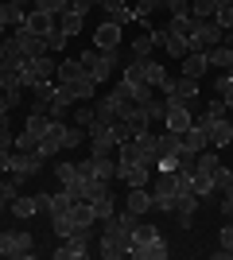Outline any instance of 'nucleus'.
I'll return each instance as SVG.
<instances>
[{
    "label": "nucleus",
    "mask_w": 233,
    "mask_h": 260,
    "mask_svg": "<svg viewBox=\"0 0 233 260\" xmlns=\"http://www.w3.org/2000/svg\"><path fill=\"white\" fill-rule=\"evenodd\" d=\"M55 78H58L55 54H39V58H23V62H20L23 89H35V86H43V82H55Z\"/></svg>",
    "instance_id": "nucleus-1"
},
{
    "label": "nucleus",
    "mask_w": 233,
    "mask_h": 260,
    "mask_svg": "<svg viewBox=\"0 0 233 260\" xmlns=\"http://www.w3.org/2000/svg\"><path fill=\"white\" fill-rule=\"evenodd\" d=\"M78 175H82V179H93V183H113V179H117V159H113V155H93L89 152L86 159L78 163Z\"/></svg>",
    "instance_id": "nucleus-2"
},
{
    "label": "nucleus",
    "mask_w": 233,
    "mask_h": 260,
    "mask_svg": "<svg viewBox=\"0 0 233 260\" xmlns=\"http://www.w3.org/2000/svg\"><path fill=\"white\" fill-rule=\"evenodd\" d=\"M82 62H86V70H89V78H93V82H109L113 74H117V51H97V47H93V51H86L82 54Z\"/></svg>",
    "instance_id": "nucleus-3"
},
{
    "label": "nucleus",
    "mask_w": 233,
    "mask_h": 260,
    "mask_svg": "<svg viewBox=\"0 0 233 260\" xmlns=\"http://www.w3.org/2000/svg\"><path fill=\"white\" fill-rule=\"evenodd\" d=\"M187 43H190V51H210V47L225 43V27L218 20H198V27H194V35Z\"/></svg>",
    "instance_id": "nucleus-4"
},
{
    "label": "nucleus",
    "mask_w": 233,
    "mask_h": 260,
    "mask_svg": "<svg viewBox=\"0 0 233 260\" xmlns=\"http://www.w3.org/2000/svg\"><path fill=\"white\" fill-rule=\"evenodd\" d=\"M89 241H93V233H89V225H82L74 237H62V245L55 249V260H86Z\"/></svg>",
    "instance_id": "nucleus-5"
},
{
    "label": "nucleus",
    "mask_w": 233,
    "mask_h": 260,
    "mask_svg": "<svg viewBox=\"0 0 233 260\" xmlns=\"http://www.w3.org/2000/svg\"><path fill=\"white\" fill-rule=\"evenodd\" d=\"M202 124H206V140H210L214 152H222V148H229V144H233V120L229 117H218V120L202 117Z\"/></svg>",
    "instance_id": "nucleus-6"
},
{
    "label": "nucleus",
    "mask_w": 233,
    "mask_h": 260,
    "mask_svg": "<svg viewBox=\"0 0 233 260\" xmlns=\"http://www.w3.org/2000/svg\"><path fill=\"white\" fill-rule=\"evenodd\" d=\"M8 171H12V175H23V179H31V175L43 171V155H39V152H12V155H8Z\"/></svg>",
    "instance_id": "nucleus-7"
},
{
    "label": "nucleus",
    "mask_w": 233,
    "mask_h": 260,
    "mask_svg": "<svg viewBox=\"0 0 233 260\" xmlns=\"http://www.w3.org/2000/svg\"><path fill=\"white\" fill-rule=\"evenodd\" d=\"M55 27H58V16H51V12H39V8H31L27 16H23V27H20V31H27V35H43V39H47V35L55 31Z\"/></svg>",
    "instance_id": "nucleus-8"
},
{
    "label": "nucleus",
    "mask_w": 233,
    "mask_h": 260,
    "mask_svg": "<svg viewBox=\"0 0 233 260\" xmlns=\"http://www.w3.org/2000/svg\"><path fill=\"white\" fill-rule=\"evenodd\" d=\"M62 136H66V124H62V120H55V124L47 128V136L39 140V148H35V152L43 155V159H51V155H58V152H66V148H62Z\"/></svg>",
    "instance_id": "nucleus-9"
},
{
    "label": "nucleus",
    "mask_w": 233,
    "mask_h": 260,
    "mask_svg": "<svg viewBox=\"0 0 233 260\" xmlns=\"http://www.w3.org/2000/svg\"><path fill=\"white\" fill-rule=\"evenodd\" d=\"M121 35H124L121 23L105 20L97 31H93V47H97V51H117V47H121Z\"/></svg>",
    "instance_id": "nucleus-10"
},
{
    "label": "nucleus",
    "mask_w": 233,
    "mask_h": 260,
    "mask_svg": "<svg viewBox=\"0 0 233 260\" xmlns=\"http://www.w3.org/2000/svg\"><path fill=\"white\" fill-rule=\"evenodd\" d=\"M144 74H148V86L152 89H159V93H171V86H175V78L167 74V66L163 62H152V58H144Z\"/></svg>",
    "instance_id": "nucleus-11"
},
{
    "label": "nucleus",
    "mask_w": 233,
    "mask_h": 260,
    "mask_svg": "<svg viewBox=\"0 0 233 260\" xmlns=\"http://www.w3.org/2000/svg\"><path fill=\"white\" fill-rule=\"evenodd\" d=\"M20 62H23L20 39H16V35H4V39H0V74H4V70H20Z\"/></svg>",
    "instance_id": "nucleus-12"
},
{
    "label": "nucleus",
    "mask_w": 233,
    "mask_h": 260,
    "mask_svg": "<svg viewBox=\"0 0 233 260\" xmlns=\"http://www.w3.org/2000/svg\"><path fill=\"white\" fill-rule=\"evenodd\" d=\"M124 210H128V214L148 217V214H152V190H148V186H128V194H124Z\"/></svg>",
    "instance_id": "nucleus-13"
},
{
    "label": "nucleus",
    "mask_w": 233,
    "mask_h": 260,
    "mask_svg": "<svg viewBox=\"0 0 233 260\" xmlns=\"http://www.w3.org/2000/svg\"><path fill=\"white\" fill-rule=\"evenodd\" d=\"M202 148H210V140H206V124H202V120H194V124L183 132V152L198 155Z\"/></svg>",
    "instance_id": "nucleus-14"
},
{
    "label": "nucleus",
    "mask_w": 233,
    "mask_h": 260,
    "mask_svg": "<svg viewBox=\"0 0 233 260\" xmlns=\"http://www.w3.org/2000/svg\"><path fill=\"white\" fill-rule=\"evenodd\" d=\"M16 39H20L23 58H39V54H51V47H47L43 35H27V31H20V27H16Z\"/></svg>",
    "instance_id": "nucleus-15"
},
{
    "label": "nucleus",
    "mask_w": 233,
    "mask_h": 260,
    "mask_svg": "<svg viewBox=\"0 0 233 260\" xmlns=\"http://www.w3.org/2000/svg\"><path fill=\"white\" fill-rule=\"evenodd\" d=\"M70 105H74V98H70V89L62 86V82H55V93H51V120H66Z\"/></svg>",
    "instance_id": "nucleus-16"
},
{
    "label": "nucleus",
    "mask_w": 233,
    "mask_h": 260,
    "mask_svg": "<svg viewBox=\"0 0 233 260\" xmlns=\"http://www.w3.org/2000/svg\"><path fill=\"white\" fill-rule=\"evenodd\" d=\"M66 89H70V98H74V101H93V98H97V82L89 78V70L82 78H74V82H66Z\"/></svg>",
    "instance_id": "nucleus-17"
},
{
    "label": "nucleus",
    "mask_w": 233,
    "mask_h": 260,
    "mask_svg": "<svg viewBox=\"0 0 233 260\" xmlns=\"http://www.w3.org/2000/svg\"><path fill=\"white\" fill-rule=\"evenodd\" d=\"M183 62V70L179 74H187V78H202L206 70H210V58H206V51H190L187 58H179Z\"/></svg>",
    "instance_id": "nucleus-18"
},
{
    "label": "nucleus",
    "mask_w": 233,
    "mask_h": 260,
    "mask_svg": "<svg viewBox=\"0 0 233 260\" xmlns=\"http://www.w3.org/2000/svg\"><path fill=\"white\" fill-rule=\"evenodd\" d=\"M55 179H58V186H62V190H74V186L82 183V175H78V163L58 159V163H55Z\"/></svg>",
    "instance_id": "nucleus-19"
},
{
    "label": "nucleus",
    "mask_w": 233,
    "mask_h": 260,
    "mask_svg": "<svg viewBox=\"0 0 233 260\" xmlns=\"http://www.w3.org/2000/svg\"><path fill=\"white\" fill-rule=\"evenodd\" d=\"M171 93H175V98H183L190 109H194V101H198V78L179 74V78H175V86H171Z\"/></svg>",
    "instance_id": "nucleus-20"
},
{
    "label": "nucleus",
    "mask_w": 233,
    "mask_h": 260,
    "mask_svg": "<svg viewBox=\"0 0 233 260\" xmlns=\"http://www.w3.org/2000/svg\"><path fill=\"white\" fill-rule=\"evenodd\" d=\"M179 148H183V136H179V132H171V128L155 132V152L159 155H179Z\"/></svg>",
    "instance_id": "nucleus-21"
},
{
    "label": "nucleus",
    "mask_w": 233,
    "mask_h": 260,
    "mask_svg": "<svg viewBox=\"0 0 233 260\" xmlns=\"http://www.w3.org/2000/svg\"><path fill=\"white\" fill-rule=\"evenodd\" d=\"M16 148V136L8 128V117H0V171H8V155Z\"/></svg>",
    "instance_id": "nucleus-22"
},
{
    "label": "nucleus",
    "mask_w": 233,
    "mask_h": 260,
    "mask_svg": "<svg viewBox=\"0 0 233 260\" xmlns=\"http://www.w3.org/2000/svg\"><path fill=\"white\" fill-rule=\"evenodd\" d=\"M206 58H210V66H218V70H229L233 66V43H218L206 51Z\"/></svg>",
    "instance_id": "nucleus-23"
},
{
    "label": "nucleus",
    "mask_w": 233,
    "mask_h": 260,
    "mask_svg": "<svg viewBox=\"0 0 233 260\" xmlns=\"http://www.w3.org/2000/svg\"><path fill=\"white\" fill-rule=\"evenodd\" d=\"M218 167H222V155H214V148H202V152L194 155V171H202V175H210V179H214Z\"/></svg>",
    "instance_id": "nucleus-24"
},
{
    "label": "nucleus",
    "mask_w": 233,
    "mask_h": 260,
    "mask_svg": "<svg viewBox=\"0 0 233 260\" xmlns=\"http://www.w3.org/2000/svg\"><path fill=\"white\" fill-rule=\"evenodd\" d=\"M89 210H93V217H109V214H117V198H113V190H105V194H97V198H89Z\"/></svg>",
    "instance_id": "nucleus-25"
},
{
    "label": "nucleus",
    "mask_w": 233,
    "mask_h": 260,
    "mask_svg": "<svg viewBox=\"0 0 233 260\" xmlns=\"http://www.w3.org/2000/svg\"><path fill=\"white\" fill-rule=\"evenodd\" d=\"M82 74H86V62H82V58H62V62H58V82H62V86L74 82V78H82Z\"/></svg>",
    "instance_id": "nucleus-26"
},
{
    "label": "nucleus",
    "mask_w": 233,
    "mask_h": 260,
    "mask_svg": "<svg viewBox=\"0 0 233 260\" xmlns=\"http://www.w3.org/2000/svg\"><path fill=\"white\" fill-rule=\"evenodd\" d=\"M155 237H159V229H155L152 221L140 217V221L132 225V241H128V245H148V241H155ZM124 256H128V252H124Z\"/></svg>",
    "instance_id": "nucleus-27"
},
{
    "label": "nucleus",
    "mask_w": 233,
    "mask_h": 260,
    "mask_svg": "<svg viewBox=\"0 0 233 260\" xmlns=\"http://www.w3.org/2000/svg\"><path fill=\"white\" fill-rule=\"evenodd\" d=\"M8 210H12V217H31V214H39V202L31 194H16Z\"/></svg>",
    "instance_id": "nucleus-28"
},
{
    "label": "nucleus",
    "mask_w": 233,
    "mask_h": 260,
    "mask_svg": "<svg viewBox=\"0 0 233 260\" xmlns=\"http://www.w3.org/2000/svg\"><path fill=\"white\" fill-rule=\"evenodd\" d=\"M0 256H12V260H20V256H23L16 229H4V233H0Z\"/></svg>",
    "instance_id": "nucleus-29"
},
{
    "label": "nucleus",
    "mask_w": 233,
    "mask_h": 260,
    "mask_svg": "<svg viewBox=\"0 0 233 260\" xmlns=\"http://www.w3.org/2000/svg\"><path fill=\"white\" fill-rule=\"evenodd\" d=\"M82 27H86V16H78V12H62V16H58V31L66 35V39L78 35Z\"/></svg>",
    "instance_id": "nucleus-30"
},
{
    "label": "nucleus",
    "mask_w": 233,
    "mask_h": 260,
    "mask_svg": "<svg viewBox=\"0 0 233 260\" xmlns=\"http://www.w3.org/2000/svg\"><path fill=\"white\" fill-rule=\"evenodd\" d=\"M194 27H198V20H194V16H171V23H167V31H175V35H183V39H190V35H194Z\"/></svg>",
    "instance_id": "nucleus-31"
},
{
    "label": "nucleus",
    "mask_w": 233,
    "mask_h": 260,
    "mask_svg": "<svg viewBox=\"0 0 233 260\" xmlns=\"http://www.w3.org/2000/svg\"><path fill=\"white\" fill-rule=\"evenodd\" d=\"M163 51L171 54V58H187V54H190V43H187V39H183V35L167 31V39H163Z\"/></svg>",
    "instance_id": "nucleus-32"
},
{
    "label": "nucleus",
    "mask_w": 233,
    "mask_h": 260,
    "mask_svg": "<svg viewBox=\"0 0 233 260\" xmlns=\"http://www.w3.org/2000/svg\"><path fill=\"white\" fill-rule=\"evenodd\" d=\"M105 20H113V23H121V27H128V23H132V8H128L124 0H117V4H109V8H105Z\"/></svg>",
    "instance_id": "nucleus-33"
},
{
    "label": "nucleus",
    "mask_w": 233,
    "mask_h": 260,
    "mask_svg": "<svg viewBox=\"0 0 233 260\" xmlns=\"http://www.w3.org/2000/svg\"><path fill=\"white\" fill-rule=\"evenodd\" d=\"M152 51H155V43H152V27H148L144 35L132 39V58H152Z\"/></svg>",
    "instance_id": "nucleus-34"
},
{
    "label": "nucleus",
    "mask_w": 233,
    "mask_h": 260,
    "mask_svg": "<svg viewBox=\"0 0 233 260\" xmlns=\"http://www.w3.org/2000/svg\"><path fill=\"white\" fill-rule=\"evenodd\" d=\"M190 190H194L198 198H210L214 194V179H210V175H202V171H194V175H190Z\"/></svg>",
    "instance_id": "nucleus-35"
},
{
    "label": "nucleus",
    "mask_w": 233,
    "mask_h": 260,
    "mask_svg": "<svg viewBox=\"0 0 233 260\" xmlns=\"http://www.w3.org/2000/svg\"><path fill=\"white\" fill-rule=\"evenodd\" d=\"M214 98H222L225 109H233V78L229 74H222L218 82H214Z\"/></svg>",
    "instance_id": "nucleus-36"
},
{
    "label": "nucleus",
    "mask_w": 233,
    "mask_h": 260,
    "mask_svg": "<svg viewBox=\"0 0 233 260\" xmlns=\"http://www.w3.org/2000/svg\"><path fill=\"white\" fill-rule=\"evenodd\" d=\"M214 8H218V0H190V16L194 20H214Z\"/></svg>",
    "instance_id": "nucleus-37"
},
{
    "label": "nucleus",
    "mask_w": 233,
    "mask_h": 260,
    "mask_svg": "<svg viewBox=\"0 0 233 260\" xmlns=\"http://www.w3.org/2000/svg\"><path fill=\"white\" fill-rule=\"evenodd\" d=\"M144 109H148V120H152V124H163V113H167V101L163 98H148Z\"/></svg>",
    "instance_id": "nucleus-38"
},
{
    "label": "nucleus",
    "mask_w": 233,
    "mask_h": 260,
    "mask_svg": "<svg viewBox=\"0 0 233 260\" xmlns=\"http://www.w3.org/2000/svg\"><path fill=\"white\" fill-rule=\"evenodd\" d=\"M214 20H218L225 31H229V27H233V0H218V8H214Z\"/></svg>",
    "instance_id": "nucleus-39"
},
{
    "label": "nucleus",
    "mask_w": 233,
    "mask_h": 260,
    "mask_svg": "<svg viewBox=\"0 0 233 260\" xmlns=\"http://www.w3.org/2000/svg\"><path fill=\"white\" fill-rule=\"evenodd\" d=\"M97 252H101L105 260H117V256H124V249H121V245H117L113 237H105V233H101V241H97Z\"/></svg>",
    "instance_id": "nucleus-40"
},
{
    "label": "nucleus",
    "mask_w": 233,
    "mask_h": 260,
    "mask_svg": "<svg viewBox=\"0 0 233 260\" xmlns=\"http://www.w3.org/2000/svg\"><path fill=\"white\" fill-rule=\"evenodd\" d=\"M93 117H97V113H93V105H82V109H74V120H70V124H78V128H89V124H93Z\"/></svg>",
    "instance_id": "nucleus-41"
},
{
    "label": "nucleus",
    "mask_w": 233,
    "mask_h": 260,
    "mask_svg": "<svg viewBox=\"0 0 233 260\" xmlns=\"http://www.w3.org/2000/svg\"><path fill=\"white\" fill-rule=\"evenodd\" d=\"M86 140V128H78V124H66V136H62V148H78V144Z\"/></svg>",
    "instance_id": "nucleus-42"
},
{
    "label": "nucleus",
    "mask_w": 233,
    "mask_h": 260,
    "mask_svg": "<svg viewBox=\"0 0 233 260\" xmlns=\"http://www.w3.org/2000/svg\"><path fill=\"white\" fill-rule=\"evenodd\" d=\"M31 8L51 12V16H62V12H66V0H31Z\"/></svg>",
    "instance_id": "nucleus-43"
},
{
    "label": "nucleus",
    "mask_w": 233,
    "mask_h": 260,
    "mask_svg": "<svg viewBox=\"0 0 233 260\" xmlns=\"http://www.w3.org/2000/svg\"><path fill=\"white\" fill-rule=\"evenodd\" d=\"M229 183H233V171L229 167H218V171H214V190H225Z\"/></svg>",
    "instance_id": "nucleus-44"
},
{
    "label": "nucleus",
    "mask_w": 233,
    "mask_h": 260,
    "mask_svg": "<svg viewBox=\"0 0 233 260\" xmlns=\"http://www.w3.org/2000/svg\"><path fill=\"white\" fill-rule=\"evenodd\" d=\"M225 113H229V109H225V101H222V98H210V105H206V117L218 120V117H225Z\"/></svg>",
    "instance_id": "nucleus-45"
},
{
    "label": "nucleus",
    "mask_w": 233,
    "mask_h": 260,
    "mask_svg": "<svg viewBox=\"0 0 233 260\" xmlns=\"http://www.w3.org/2000/svg\"><path fill=\"white\" fill-rule=\"evenodd\" d=\"M47 47H51V54H58V51H62V47H66V35H62V31H58V27H55V31L47 35Z\"/></svg>",
    "instance_id": "nucleus-46"
},
{
    "label": "nucleus",
    "mask_w": 233,
    "mask_h": 260,
    "mask_svg": "<svg viewBox=\"0 0 233 260\" xmlns=\"http://www.w3.org/2000/svg\"><path fill=\"white\" fill-rule=\"evenodd\" d=\"M93 4H97V0H66V12H78V16H86Z\"/></svg>",
    "instance_id": "nucleus-47"
},
{
    "label": "nucleus",
    "mask_w": 233,
    "mask_h": 260,
    "mask_svg": "<svg viewBox=\"0 0 233 260\" xmlns=\"http://www.w3.org/2000/svg\"><path fill=\"white\" fill-rule=\"evenodd\" d=\"M218 241H222V249H229V252H233V221H225V225H222Z\"/></svg>",
    "instance_id": "nucleus-48"
},
{
    "label": "nucleus",
    "mask_w": 233,
    "mask_h": 260,
    "mask_svg": "<svg viewBox=\"0 0 233 260\" xmlns=\"http://www.w3.org/2000/svg\"><path fill=\"white\" fill-rule=\"evenodd\" d=\"M222 214H225V221H233V198H225V202H222Z\"/></svg>",
    "instance_id": "nucleus-49"
},
{
    "label": "nucleus",
    "mask_w": 233,
    "mask_h": 260,
    "mask_svg": "<svg viewBox=\"0 0 233 260\" xmlns=\"http://www.w3.org/2000/svg\"><path fill=\"white\" fill-rule=\"evenodd\" d=\"M8 4H16V8H23V12H27V4H31V0H8Z\"/></svg>",
    "instance_id": "nucleus-50"
},
{
    "label": "nucleus",
    "mask_w": 233,
    "mask_h": 260,
    "mask_svg": "<svg viewBox=\"0 0 233 260\" xmlns=\"http://www.w3.org/2000/svg\"><path fill=\"white\" fill-rule=\"evenodd\" d=\"M222 194H225V198H233V183H229V186H225V190H222Z\"/></svg>",
    "instance_id": "nucleus-51"
},
{
    "label": "nucleus",
    "mask_w": 233,
    "mask_h": 260,
    "mask_svg": "<svg viewBox=\"0 0 233 260\" xmlns=\"http://www.w3.org/2000/svg\"><path fill=\"white\" fill-rule=\"evenodd\" d=\"M4 210H8V202H4V198H0V217H4Z\"/></svg>",
    "instance_id": "nucleus-52"
}]
</instances>
